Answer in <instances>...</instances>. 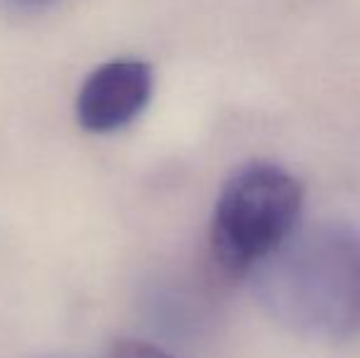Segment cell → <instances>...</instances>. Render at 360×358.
Returning a JSON list of instances; mask_svg holds the SVG:
<instances>
[{
	"label": "cell",
	"instance_id": "6da1fadb",
	"mask_svg": "<svg viewBox=\"0 0 360 358\" xmlns=\"http://www.w3.org/2000/svg\"><path fill=\"white\" fill-rule=\"evenodd\" d=\"M250 275L265 309L289 329L328 341L360 334V234L351 226L294 231Z\"/></svg>",
	"mask_w": 360,
	"mask_h": 358
},
{
	"label": "cell",
	"instance_id": "7a4b0ae2",
	"mask_svg": "<svg viewBox=\"0 0 360 358\" xmlns=\"http://www.w3.org/2000/svg\"><path fill=\"white\" fill-rule=\"evenodd\" d=\"M304 191L275 162H248L226 179L211 219V250L226 275H250L297 231Z\"/></svg>",
	"mask_w": 360,
	"mask_h": 358
},
{
	"label": "cell",
	"instance_id": "3957f363",
	"mask_svg": "<svg viewBox=\"0 0 360 358\" xmlns=\"http://www.w3.org/2000/svg\"><path fill=\"white\" fill-rule=\"evenodd\" d=\"M155 74L140 59H113L86 77L76 96V118L89 133L108 135L123 130L147 108Z\"/></svg>",
	"mask_w": 360,
	"mask_h": 358
},
{
	"label": "cell",
	"instance_id": "277c9868",
	"mask_svg": "<svg viewBox=\"0 0 360 358\" xmlns=\"http://www.w3.org/2000/svg\"><path fill=\"white\" fill-rule=\"evenodd\" d=\"M110 358H174L165 349L140 339H118L110 349Z\"/></svg>",
	"mask_w": 360,
	"mask_h": 358
},
{
	"label": "cell",
	"instance_id": "5b68a950",
	"mask_svg": "<svg viewBox=\"0 0 360 358\" xmlns=\"http://www.w3.org/2000/svg\"><path fill=\"white\" fill-rule=\"evenodd\" d=\"M10 8L20 10V13H34V10H42L47 5L57 3V0H5Z\"/></svg>",
	"mask_w": 360,
	"mask_h": 358
}]
</instances>
